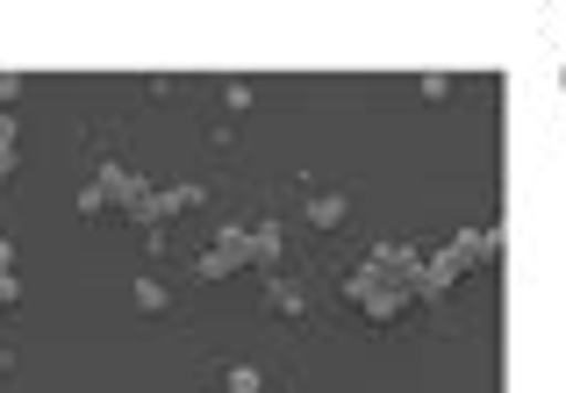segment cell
I'll use <instances>...</instances> for the list:
<instances>
[{"mask_svg":"<svg viewBox=\"0 0 566 393\" xmlns=\"http://www.w3.org/2000/svg\"><path fill=\"white\" fill-rule=\"evenodd\" d=\"M230 393H259V372H251V365H237V372H230Z\"/></svg>","mask_w":566,"mask_h":393,"instance_id":"cell-3","label":"cell"},{"mask_svg":"<svg viewBox=\"0 0 566 393\" xmlns=\"http://www.w3.org/2000/svg\"><path fill=\"white\" fill-rule=\"evenodd\" d=\"M14 294H22V286H14V244H8V236H0V308H8Z\"/></svg>","mask_w":566,"mask_h":393,"instance_id":"cell-1","label":"cell"},{"mask_svg":"<svg viewBox=\"0 0 566 393\" xmlns=\"http://www.w3.org/2000/svg\"><path fill=\"white\" fill-rule=\"evenodd\" d=\"M0 179H14V115H0Z\"/></svg>","mask_w":566,"mask_h":393,"instance_id":"cell-2","label":"cell"}]
</instances>
